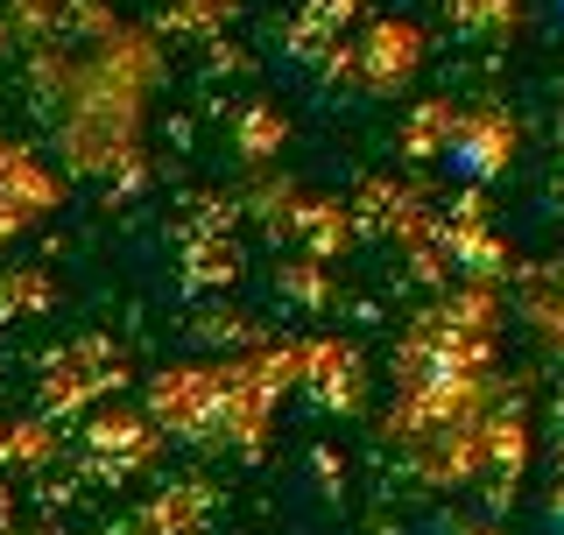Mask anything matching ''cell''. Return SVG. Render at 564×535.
<instances>
[{
    "label": "cell",
    "instance_id": "obj_1",
    "mask_svg": "<svg viewBox=\"0 0 564 535\" xmlns=\"http://www.w3.org/2000/svg\"><path fill=\"white\" fill-rule=\"evenodd\" d=\"M501 149H508V134H501V128H473L466 141H458L466 170H501Z\"/></svg>",
    "mask_w": 564,
    "mask_h": 535
},
{
    "label": "cell",
    "instance_id": "obj_2",
    "mask_svg": "<svg viewBox=\"0 0 564 535\" xmlns=\"http://www.w3.org/2000/svg\"><path fill=\"white\" fill-rule=\"evenodd\" d=\"M557 528H564V493H557Z\"/></svg>",
    "mask_w": 564,
    "mask_h": 535
}]
</instances>
